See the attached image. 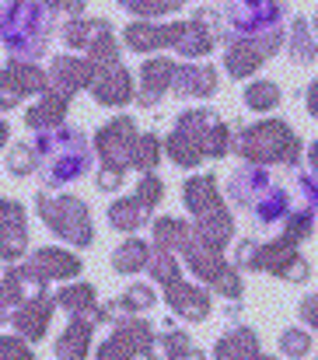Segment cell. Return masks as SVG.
Here are the masks:
<instances>
[{
  "label": "cell",
  "instance_id": "cell-1",
  "mask_svg": "<svg viewBox=\"0 0 318 360\" xmlns=\"http://www.w3.org/2000/svg\"><path fill=\"white\" fill-rule=\"evenodd\" d=\"M234 147H238L241 158L259 161V165H266V161L298 165V136H294V129H291L287 122H276V120L259 122V126L245 129Z\"/></svg>",
  "mask_w": 318,
  "mask_h": 360
},
{
  "label": "cell",
  "instance_id": "cell-2",
  "mask_svg": "<svg viewBox=\"0 0 318 360\" xmlns=\"http://www.w3.org/2000/svg\"><path fill=\"white\" fill-rule=\"evenodd\" d=\"M39 210H42L46 224L56 235H63L70 245H88L95 238L88 207L81 200H74V196H39Z\"/></svg>",
  "mask_w": 318,
  "mask_h": 360
},
{
  "label": "cell",
  "instance_id": "cell-3",
  "mask_svg": "<svg viewBox=\"0 0 318 360\" xmlns=\"http://www.w3.org/2000/svg\"><path fill=\"white\" fill-rule=\"evenodd\" d=\"M133 143H136V126H133L129 116L112 120L108 126H102V129H98V136H95V147H98V154H102L106 168H115V172H122V168L129 165Z\"/></svg>",
  "mask_w": 318,
  "mask_h": 360
},
{
  "label": "cell",
  "instance_id": "cell-4",
  "mask_svg": "<svg viewBox=\"0 0 318 360\" xmlns=\"http://www.w3.org/2000/svg\"><path fill=\"white\" fill-rule=\"evenodd\" d=\"M32 91H46V77H42V70L39 67H32V63H7L4 70H0V109H11V105H18L25 95H32Z\"/></svg>",
  "mask_w": 318,
  "mask_h": 360
},
{
  "label": "cell",
  "instance_id": "cell-5",
  "mask_svg": "<svg viewBox=\"0 0 318 360\" xmlns=\"http://www.w3.org/2000/svg\"><path fill=\"white\" fill-rule=\"evenodd\" d=\"M91 77H95V67L91 63H81L74 56H60V60H53V77H46V88L56 91V95H63V98H70L74 91L88 88Z\"/></svg>",
  "mask_w": 318,
  "mask_h": 360
},
{
  "label": "cell",
  "instance_id": "cell-6",
  "mask_svg": "<svg viewBox=\"0 0 318 360\" xmlns=\"http://www.w3.org/2000/svg\"><path fill=\"white\" fill-rule=\"evenodd\" d=\"M28 276H35L39 283L46 280H56V276H77L81 273V259L70 255V252H60V248H39L25 269Z\"/></svg>",
  "mask_w": 318,
  "mask_h": 360
},
{
  "label": "cell",
  "instance_id": "cell-7",
  "mask_svg": "<svg viewBox=\"0 0 318 360\" xmlns=\"http://www.w3.org/2000/svg\"><path fill=\"white\" fill-rule=\"evenodd\" d=\"M168 301H172V311H179L189 322H200L210 315V297L203 287H189V283L175 280V283H168Z\"/></svg>",
  "mask_w": 318,
  "mask_h": 360
},
{
  "label": "cell",
  "instance_id": "cell-8",
  "mask_svg": "<svg viewBox=\"0 0 318 360\" xmlns=\"http://www.w3.org/2000/svg\"><path fill=\"white\" fill-rule=\"evenodd\" d=\"M91 95H95L102 105H122V102H129V98H133L129 74H126L119 63H112V67L102 70L98 81H91Z\"/></svg>",
  "mask_w": 318,
  "mask_h": 360
},
{
  "label": "cell",
  "instance_id": "cell-9",
  "mask_svg": "<svg viewBox=\"0 0 318 360\" xmlns=\"http://www.w3.org/2000/svg\"><path fill=\"white\" fill-rule=\"evenodd\" d=\"M179 32H182V25H168V28H161V25L136 21V25L126 28V42H129L133 49H140V53H151V49H161V46H175Z\"/></svg>",
  "mask_w": 318,
  "mask_h": 360
},
{
  "label": "cell",
  "instance_id": "cell-10",
  "mask_svg": "<svg viewBox=\"0 0 318 360\" xmlns=\"http://www.w3.org/2000/svg\"><path fill=\"white\" fill-rule=\"evenodd\" d=\"M49 315H53V304L49 301H42L39 294L32 297V301H25L21 308H18V315H14V326H18V333H25L28 340H42L46 336V326H49Z\"/></svg>",
  "mask_w": 318,
  "mask_h": 360
},
{
  "label": "cell",
  "instance_id": "cell-11",
  "mask_svg": "<svg viewBox=\"0 0 318 360\" xmlns=\"http://www.w3.org/2000/svg\"><path fill=\"white\" fill-rule=\"evenodd\" d=\"M186 203H189V210L203 221V217H210L217 214L224 203H220V196H217V179L213 175H200V179H189L186 182Z\"/></svg>",
  "mask_w": 318,
  "mask_h": 360
},
{
  "label": "cell",
  "instance_id": "cell-12",
  "mask_svg": "<svg viewBox=\"0 0 318 360\" xmlns=\"http://www.w3.org/2000/svg\"><path fill=\"white\" fill-rule=\"evenodd\" d=\"M168 88L175 95H213L217 91V74L210 67H175Z\"/></svg>",
  "mask_w": 318,
  "mask_h": 360
},
{
  "label": "cell",
  "instance_id": "cell-13",
  "mask_svg": "<svg viewBox=\"0 0 318 360\" xmlns=\"http://www.w3.org/2000/svg\"><path fill=\"white\" fill-rule=\"evenodd\" d=\"M172 74H175V63L172 60H147L144 63V91H140V102L144 105H154L165 91H168V84H172Z\"/></svg>",
  "mask_w": 318,
  "mask_h": 360
},
{
  "label": "cell",
  "instance_id": "cell-14",
  "mask_svg": "<svg viewBox=\"0 0 318 360\" xmlns=\"http://www.w3.org/2000/svg\"><path fill=\"white\" fill-rule=\"evenodd\" d=\"M266 56H269V46H262V42H234V46H227L224 60L234 77H248Z\"/></svg>",
  "mask_w": 318,
  "mask_h": 360
},
{
  "label": "cell",
  "instance_id": "cell-15",
  "mask_svg": "<svg viewBox=\"0 0 318 360\" xmlns=\"http://www.w3.org/2000/svg\"><path fill=\"white\" fill-rule=\"evenodd\" d=\"M91 329H95V322H88V319H74L70 322V329L60 336V343H56V354L63 360H84L88 354V347H91Z\"/></svg>",
  "mask_w": 318,
  "mask_h": 360
},
{
  "label": "cell",
  "instance_id": "cell-16",
  "mask_svg": "<svg viewBox=\"0 0 318 360\" xmlns=\"http://www.w3.org/2000/svg\"><path fill=\"white\" fill-rule=\"evenodd\" d=\"M63 116H67V98L46 88V95H42V102L28 109V116H25V122H28L32 129H49V126H56V122H63Z\"/></svg>",
  "mask_w": 318,
  "mask_h": 360
},
{
  "label": "cell",
  "instance_id": "cell-17",
  "mask_svg": "<svg viewBox=\"0 0 318 360\" xmlns=\"http://www.w3.org/2000/svg\"><path fill=\"white\" fill-rule=\"evenodd\" d=\"M252 354H255L252 329H231V336H224L217 343V357L220 360H248Z\"/></svg>",
  "mask_w": 318,
  "mask_h": 360
},
{
  "label": "cell",
  "instance_id": "cell-18",
  "mask_svg": "<svg viewBox=\"0 0 318 360\" xmlns=\"http://www.w3.org/2000/svg\"><path fill=\"white\" fill-rule=\"evenodd\" d=\"M108 221L112 228H122V231H136L144 221H147V210L136 203V200H119L108 207Z\"/></svg>",
  "mask_w": 318,
  "mask_h": 360
},
{
  "label": "cell",
  "instance_id": "cell-19",
  "mask_svg": "<svg viewBox=\"0 0 318 360\" xmlns=\"http://www.w3.org/2000/svg\"><path fill=\"white\" fill-rule=\"evenodd\" d=\"M147 262H151V248H147L144 241H136V238L126 241V245L112 255V266L122 269V273H136V269L147 266Z\"/></svg>",
  "mask_w": 318,
  "mask_h": 360
},
{
  "label": "cell",
  "instance_id": "cell-20",
  "mask_svg": "<svg viewBox=\"0 0 318 360\" xmlns=\"http://www.w3.org/2000/svg\"><path fill=\"white\" fill-rule=\"evenodd\" d=\"M154 241H158V248L165 252V245H179V248H186V241H189V228L182 224V221H175V217H161L158 224H154Z\"/></svg>",
  "mask_w": 318,
  "mask_h": 360
},
{
  "label": "cell",
  "instance_id": "cell-21",
  "mask_svg": "<svg viewBox=\"0 0 318 360\" xmlns=\"http://www.w3.org/2000/svg\"><path fill=\"white\" fill-rule=\"evenodd\" d=\"M102 32H108V21H102V18H98V21H70L67 32H63V39L81 49V46H91Z\"/></svg>",
  "mask_w": 318,
  "mask_h": 360
},
{
  "label": "cell",
  "instance_id": "cell-22",
  "mask_svg": "<svg viewBox=\"0 0 318 360\" xmlns=\"http://www.w3.org/2000/svg\"><path fill=\"white\" fill-rule=\"evenodd\" d=\"M245 102H248L252 109H259V112H266V109H276V102H280V88H276V84H269V81L248 84V91H245Z\"/></svg>",
  "mask_w": 318,
  "mask_h": 360
},
{
  "label": "cell",
  "instance_id": "cell-23",
  "mask_svg": "<svg viewBox=\"0 0 318 360\" xmlns=\"http://www.w3.org/2000/svg\"><path fill=\"white\" fill-rule=\"evenodd\" d=\"M119 311H147L151 304H154V290L147 287V283H136V287H129L119 301H112Z\"/></svg>",
  "mask_w": 318,
  "mask_h": 360
},
{
  "label": "cell",
  "instance_id": "cell-24",
  "mask_svg": "<svg viewBox=\"0 0 318 360\" xmlns=\"http://www.w3.org/2000/svg\"><path fill=\"white\" fill-rule=\"evenodd\" d=\"M158 154H161V147H158V140L154 136H136V143H133V154H129V165H136V168H154L158 165Z\"/></svg>",
  "mask_w": 318,
  "mask_h": 360
},
{
  "label": "cell",
  "instance_id": "cell-25",
  "mask_svg": "<svg viewBox=\"0 0 318 360\" xmlns=\"http://www.w3.org/2000/svg\"><path fill=\"white\" fill-rule=\"evenodd\" d=\"M280 347H284V354L291 360L305 357L308 350H312V333H301V329H287L284 336H280Z\"/></svg>",
  "mask_w": 318,
  "mask_h": 360
},
{
  "label": "cell",
  "instance_id": "cell-26",
  "mask_svg": "<svg viewBox=\"0 0 318 360\" xmlns=\"http://www.w3.org/2000/svg\"><path fill=\"white\" fill-rule=\"evenodd\" d=\"M161 347H165L161 360H182V357H189V354H193V347H189L186 333H161Z\"/></svg>",
  "mask_w": 318,
  "mask_h": 360
},
{
  "label": "cell",
  "instance_id": "cell-27",
  "mask_svg": "<svg viewBox=\"0 0 318 360\" xmlns=\"http://www.w3.org/2000/svg\"><path fill=\"white\" fill-rule=\"evenodd\" d=\"M7 168H11L14 175H28V172L35 168V147H32V143H18V147L11 150V158H7Z\"/></svg>",
  "mask_w": 318,
  "mask_h": 360
},
{
  "label": "cell",
  "instance_id": "cell-28",
  "mask_svg": "<svg viewBox=\"0 0 318 360\" xmlns=\"http://www.w3.org/2000/svg\"><path fill=\"white\" fill-rule=\"evenodd\" d=\"M133 200H136V203H140V207L151 214V210L161 203V182H158L154 175H147V179L140 182V189H136V196H133Z\"/></svg>",
  "mask_w": 318,
  "mask_h": 360
},
{
  "label": "cell",
  "instance_id": "cell-29",
  "mask_svg": "<svg viewBox=\"0 0 318 360\" xmlns=\"http://www.w3.org/2000/svg\"><path fill=\"white\" fill-rule=\"evenodd\" d=\"M151 269H154V276H158L161 283L182 280V276H179V266H175V259H172V252H158V259L151 262Z\"/></svg>",
  "mask_w": 318,
  "mask_h": 360
},
{
  "label": "cell",
  "instance_id": "cell-30",
  "mask_svg": "<svg viewBox=\"0 0 318 360\" xmlns=\"http://www.w3.org/2000/svg\"><path fill=\"white\" fill-rule=\"evenodd\" d=\"M0 360H32V350L18 336H4L0 340Z\"/></svg>",
  "mask_w": 318,
  "mask_h": 360
},
{
  "label": "cell",
  "instance_id": "cell-31",
  "mask_svg": "<svg viewBox=\"0 0 318 360\" xmlns=\"http://www.w3.org/2000/svg\"><path fill=\"white\" fill-rule=\"evenodd\" d=\"M294 35H298V42H294L298 60H301V63L312 60V56H315V46H312V39H308V21H294Z\"/></svg>",
  "mask_w": 318,
  "mask_h": 360
},
{
  "label": "cell",
  "instance_id": "cell-32",
  "mask_svg": "<svg viewBox=\"0 0 318 360\" xmlns=\"http://www.w3.org/2000/svg\"><path fill=\"white\" fill-rule=\"evenodd\" d=\"M46 4L56 7V11H67V14H77L84 7V0H46Z\"/></svg>",
  "mask_w": 318,
  "mask_h": 360
},
{
  "label": "cell",
  "instance_id": "cell-33",
  "mask_svg": "<svg viewBox=\"0 0 318 360\" xmlns=\"http://www.w3.org/2000/svg\"><path fill=\"white\" fill-rule=\"evenodd\" d=\"M315 304H318L315 297H305V304H301V315H305V322H312V326L318 322V308Z\"/></svg>",
  "mask_w": 318,
  "mask_h": 360
},
{
  "label": "cell",
  "instance_id": "cell-34",
  "mask_svg": "<svg viewBox=\"0 0 318 360\" xmlns=\"http://www.w3.org/2000/svg\"><path fill=\"white\" fill-rule=\"evenodd\" d=\"M308 112H312V116L318 112V88H315V84L308 88Z\"/></svg>",
  "mask_w": 318,
  "mask_h": 360
},
{
  "label": "cell",
  "instance_id": "cell-35",
  "mask_svg": "<svg viewBox=\"0 0 318 360\" xmlns=\"http://www.w3.org/2000/svg\"><path fill=\"white\" fill-rule=\"evenodd\" d=\"M7 136H11V133H7V122H0V147L7 143Z\"/></svg>",
  "mask_w": 318,
  "mask_h": 360
},
{
  "label": "cell",
  "instance_id": "cell-36",
  "mask_svg": "<svg viewBox=\"0 0 318 360\" xmlns=\"http://www.w3.org/2000/svg\"><path fill=\"white\" fill-rule=\"evenodd\" d=\"M248 360H269V357H262V354H252V357H248Z\"/></svg>",
  "mask_w": 318,
  "mask_h": 360
}]
</instances>
